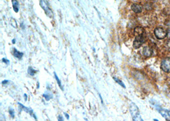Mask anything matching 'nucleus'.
Masks as SVG:
<instances>
[{"label":"nucleus","instance_id":"f03ea898","mask_svg":"<svg viewBox=\"0 0 170 121\" xmlns=\"http://www.w3.org/2000/svg\"><path fill=\"white\" fill-rule=\"evenodd\" d=\"M146 40V34L145 32L141 34L136 35L135 39L133 42V48L134 49H138L141 47V46L143 44Z\"/></svg>","mask_w":170,"mask_h":121},{"label":"nucleus","instance_id":"4be33fe9","mask_svg":"<svg viewBox=\"0 0 170 121\" xmlns=\"http://www.w3.org/2000/svg\"><path fill=\"white\" fill-rule=\"evenodd\" d=\"M64 115H65V116L67 117V119H69V118H70V117H69L68 114H66V113H64Z\"/></svg>","mask_w":170,"mask_h":121},{"label":"nucleus","instance_id":"7ed1b4c3","mask_svg":"<svg viewBox=\"0 0 170 121\" xmlns=\"http://www.w3.org/2000/svg\"><path fill=\"white\" fill-rule=\"evenodd\" d=\"M40 5L43 8V10H44L45 14L47 15L49 18H52L54 17L53 12H52V10L50 8V7H49V5L47 1H45V0H40Z\"/></svg>","mask_w":170,"mask_h":121},{"label":"nucleus","instance_id":"f257e3e1","mask_svg":"<svg viewBox=\"0 0 170 121\" xmlns=\"http://www.w3.org/2000/svg\"><path fill=\"white\" fill-rule=\"evenodd\" d=\"M129 110H130V113L132 118V120L134 121L137 120H141L142 121L143 119L141 118L140 110L139 108L137 107V105L134 103H131L129 106Z\"/></svg>","mask_w":170,"mask_h":121},{"label":"nucleus","instance_id":"ddd939ff","mask_svg":"<svg viewBox=\"0 0 170 121\" xmlns=\"http://www.w3.org/2000/svg\"><path fill=\"white\" fill-rule=\"evenodd\" d=\"M54 76H55V79H56V81H57V84H58V85H59V88H60V89H61L62 90H64V89H63V85H62V84H61V81L60 80V79H59V77H58V76H57V75L56 74V73L55 72H54Z\"/></svg>","mask_w":170,"mask_h":121},{"label":"nucleus","instance_id":"f8f14e48","mask_svg":"<svg viewBox=\"0 0 170 121\" xmlns=\"http://www.w3.org/2000/svg\"><path fill=\"white\" fill-rule=\"evenodd\" d=\"M27 72H28V74H29L30 76H34L35 75V74L37 72V70L34 69L33 68L31 67H29L28 69H27Z\"/></svg>","mask_w":170,"mask_h":121},{"label":"nucleus","instance_id":"9d476101","mask_svg":"<svg viewBox=\"0 0 170 121\" xmlns=\"http://www.w3.org/2000/svg\"><path fill=\"white\" fill-rule=\"evenodd\" d=\"M13 55H14V56L15 58H17L18 59H19V60H20V59H22L23 55H24V53L23 52L18 51L17 49L14 48Z\"/></svg>","mask_w":170,"mask_h":121},{"label":"nucleus","instance_id":"5701e85b","mask_svg":"<svg viewBox=\"0 0 170 121\" xmlns=\"http://www.w3.org/2000/svg\"><path fill=\"white\" fill-rule=\"evenodd\" d=\"M24 100L26 101V100H27V95H26V94H24Z\"/></svg>","mask_w":170,"mask_h":121},{"label":"nucleus","instance_id":"f3484780","mask_svg":"<svg viewBox=\"0 0 170 121\" xmlns=\"http://www.w3.org/2000/svg\"><path fill=\"white\" fill-rule=\"evenodd\" d=\"M11 25H12V26H13L14 28H17V27L16 21H15V20L13 19V18H12V20H11Z\"/></svg>","mask_w":170,"mask_h":121},{"label":"nucleus","instance_id":"0eeeda50","mask_svg":"<svg viewBox=\"0 0 170 121\" xmlns=\"http://www.w3.org/2000/svg\"><path fill=\"white\" fill-rule=\"evenodd\" d=\"M159 112L161 114V116L165 118V119L167 120H170V111L166 110V109H162V108H160L158 109Z\"/></svg>","mask_w":170,"mask_h":121},{"label":"nucleus","instance_id":"b1692460","mask_svg":"<svg viewBox=\"0 0 170 121\" xmlns=\"http://www.w3.org/2000/svg\"><path fill=\"white\" fill-rule=\"evenodd\" d=\"M15 39H14L13 40H12V43H13V44H15Z\"/></svg>","mask_w":170,"mask_h":121},{"label":"nucleus","instance_id":"423d86ee","mask_svg":"<svg viewBox=\"0 0 170 121\" xmlns=\"http://www.w3.org/2000/svg\"><path fill=\"white\" fill-rule=\"evenodd\" d=\"M18 107H19V108H20V111H22V110H24V111H25V112H26L27 113H28L30 116H33L34 118H35V119H37V118H36V115L34 114V112H33V110L31 109V108H27V107H26L25 106H24V105H23V104H21L20 103H18Z\"/></svg>","mask_w":170,"mask_h":121},{"label":"nucleus","instance_id":"a211bd4d","mask_svg":"<svg viewBox=\"0 0 170 121\" xmlns=\"http://www.w3.org/2000/svg\"><path fill=\"white\" fill-rule=\"evenodd\" d=\"M2 61H3V62L5 63L7 65H9V64H10V61H9L8 60H7V59L5 58H2Z\"/></svg>","mask_w":170,"mask_h":121},{"label":"nucleus","instance_id":"dca6fc26","mask_svg":"<svg viewBox=\"0 0 170 121\" xmlns=\"http://www.w3.org/2000/svg\"><path fill=\"white\" fill-rule=\"evenodd\" d=\"M9 113H10V116L12 118H14L15 117V112H14V110L12 108H9Z\"/></svg>","mask_w":170,"mask_h":121},{"label":"nucleus","instance_id":"6e6552de","mask_svg":"<svg viewBox=\"0 0 170 121\" xmlns=\"http://www.w3.org/2000/svg\"><path fill=\"white\" fill-rule=\"evenodd\" d=\"M142 53H143V55L145 56V57H149L150 56L152 55L153 51L152 49L150 47H148V46H145L143 48V50H142Z\"/></svg>","mask_w":170,"mask_h":121},{"label":"nucleus","instance_id":"412c9836","mask_svg":"<svg viewBox=\"0 0 170 121\" xmlns=\"http://www.w3.org/2000/svg\"><path fill=\"white\" fill-rule=\"evenodd\" d=\"M20 27L23 28V29H24V28H25V27H24V23H23H23H21V24H20Z\"/></svg>","mask_w":170,"mask_h":121},{"label":"nucleus","instance_id":"39448f33","mask_svg":"<svg viewBox=\"0 0 170 121\" xmlns=\"http://www.w3.org/2000/svg\"><path fill=\"white\" fill-rule=\"evenodd\" d=\"M160 67L166 73H170V58H164L160 64Z\"/></svg>","mask_w":170,"mask_h":121},{"label":"nucleus","instance_id":"2eb2a0df","mask_svg":"<svg viewBox=\"0 0 170 121\" xmlns=\"http://www.w3.org/2000/svg\"><path fill=\"white\" fill-rule=\"evenodd\" d=\"M43 97H44L45 100L47 101H49L51 100V99L52 98V96L51 95V94L49 93H46L43 95Z\"/></svg>","mask_w":170,"mask_h":121},{"label":"nucleus","instance_id":"6ab92c4d","mask_svg":"<svg viewBox=\"0 0 170 121\" xmlns=\"http://www.w3.org/2000/svg\"><path fill=\"white\" fill-rule=\"evenodd\" d=\"M8 82H9V80H3V81L2 82V84L3 85H5V84H7Z\"/></svg>","mask_w":170,"mask_h":121},{"label":"nucleus","instance_id":"1a4fd4ad","mask_svg":"<svg viewBox=\"0 0 170 121\" xmlns=\"http://www.w3.org/2000/svg\"><path fill=\"white\" fill-rule=\"evenodd\" d=\"M131 10L136 14L141 13V12L142 11V9H143L141 6L138 4H132L131 5Z\"/></svg>","mask_w":170,"mask_h":121},{"label":"nucleus","instance_id":"9b49d317","mask_svg":"<svg viewBox=\"0 0 170 121\" xmlns=\"http://www.w3.org/2000/svg\"><path fill=\"white\" fill-rule=\"evenodd\" d=\"M12 7H13L14 10L15 12H17L19 10V5H18V3L17 0H12Z\"/></svg>","mask_w":170,"mask_h":121},{"label":"nucleus","instance_id":"20e7f679","mask_svg":"<svg viewBox=\"0 0 170 121\" xmlns=\"http://www.w3.org/2000/svg\"><path fill=\"white\" fill-rule=\"evenodd\" d=\"M154 34L158 39H163L168 36V32L162 28L157 27L154 30Z\"/></svg>","mask_w":170,"mask_h":121},{"label":"nucleus","instance_id":"4468645a","mask_svg":"<svg viewBox=\"0 0 170 121\" xmlns=\"http://www.w3.org/2000/svg\"><path fill=\"white\" fill-rule=\"evenodd\" d=\"M113 79H114V80H115V81L117 83H118L120 86H121L122 87V88H126V86H125V84H124V82L122 81V80H120L119 79L117 78V77H113Z\"/></svg>","mask_w":170,"mask_h":121},{"label":"nucleus","instance_id":"aec40b11","mask_svg":"<svg viewBox=\"0 0 170 121\" xmlns=\"http://www.w3.org/2000/svg\"><path fill=\"white\" fill-rule=\"evenodd\" d=\"M57 118H58V120H64V119L63 118V117H62L61 116H59L58 117H57Z\"/></svg>","mask_w":170,"mask_h":121}]
</instances>
